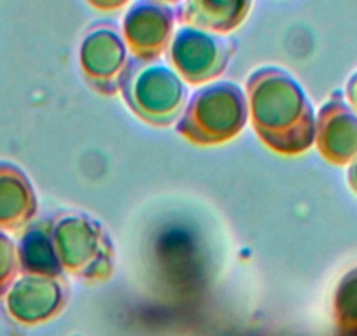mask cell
Listing matches in <instances>:
<instances>
[{"label":"cell","instance_id":"obj_6","mask_svg":"<svg viewBox=\"0 0 357 336\" xmlns=\"http://www.w3.org/2000/svg\"><path fill=\"white\" fill-rule=\"evenodd\" d=\"M349 177H350V186H352V190L357 193V163L352 167Z\"/></svg>","mask_w":357,"mask_h":336},{"label":"cell","instance_id":"obj_5","mask_svg":"<svg viewBox=\"0 0 357 336\" xmlns=\"http://www.w3.org/2000/svg\"><path fill=\"white\" fill-rule=\"evenodd\" d=\"M349 95H350V100H352V104L356 105V109H357V75L352 79V82H350Z\"/></svg>","mask_w":357,"mask_h":336},{"label":"cell","instance_id":"obj_1","mask_svg":"<svg viewBox=\"0 0 357 336\" xmlns=\"http://www.w3.org/2000/svg\"><path fill=\"white\" fill-rule=\"evenodd\" d=\"M30 193L26 181L15 167L0 163V226L18 228L29 215Z\"/></svg>","mask_w":357,"mask_h":336},{"label":"cell","instance_id":"obj_4","mask_svg":"<svg viewBox=\"0 0 357 336\" xmlns=\"http://www.w3.org/2000/svg\"><path fill=\"white\" fill-rule=\"evenodd\" d=\"M15 249L8 236L0 233V294L8 289L13 275H15Z\"/></svg>","mask_w":357,"mask_h":336},{"label":"cell","instance_id":"obj_2","mask_svg":"<svg viewBox=\"0 0 357 336\" xmlns=\"http://www.w3.org/2000/svg\"><path fill=\"white\" fill-rule=\"evenodd\" d=\"M331 126L328 140H331V158L335 163L345 165L357 156V116L343 104L333 105Z\"/></svg>","mask_w":357,"mask_h":336},{"label":"cell","instance_id":"obj_3","mask_svg":"<svg viewBox=\"0 0 357 336\" xmlns=\"http://www.w3.org/2000/svg\"><path fill=\"white\" fill-rule=\"evenodd\" d=\"M336 326L342 336H357V270L345 277L336 296Z\"/></svg>","mask_w":357,"mask_h":336}]
</instances>
